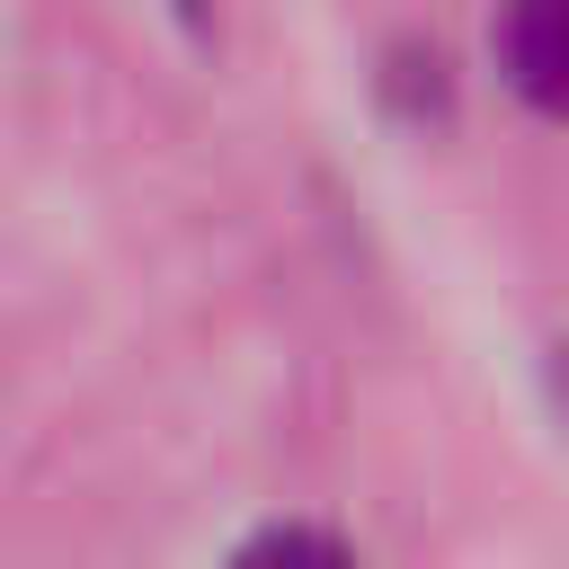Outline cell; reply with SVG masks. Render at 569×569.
I'll return each mask as SVG.
<instances>
[{
    "instance_id": "1",
    "label": "cell",
    "mask_w": 569,
    "mask_h": 569,
    "mask_svg": "<svg viewBox=\"0 0 569 569\" xmlns=\"http://www.w3.org/2000/svg\"><path fill=\"white\" fill-rule=\"evenodd\" d=\"M489 62L533 116H569V0H516L489 18Z\"/></svg>"
},
{
    "instance_id": "2",
    "label": "cell",
    "mask_w": 569,
    "mask_h": 569,
    "mask_svg": "<svg viewBox=\"0 0 569 569\" xmlns=\"http://www.w3.org/2000/svg\"><path fill=\"white\" fill-rule=\"evenodd\" d=\"M222 569H356V551L329 525H311V516H276V525L240 533Z\"/></svg>"
}]
</instances>
